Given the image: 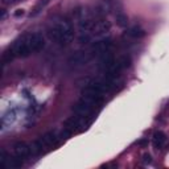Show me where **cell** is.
I'll use <instances>...</instances> for the list:
<instances>
[{"label":"cell","mask_w":169,"mask_h":169,"mask_svg":"<svg viewBox=\"0 0 169 169\" xmlns=\"http://www.w3.org/2000/svg\"><path fill=\"white\" fill-rule=\"evenodd\" d=\"M13 153L19 157H26L32 153V148L29 144H26L25 141H17L13 144Z\"/></svg>","instance_id":"10"},{"label":"cell","mask_w":169,"mask_h":169,"mask_svg":"<svg viewBox=\"0 0 169 169\" xmlns=\"http://www.w3.org/2000/svg\"><path fill=\"white\" fill-rule=\"evenodd\" d=\"M111 48H112L111 38H106L105 37V38H99L98 41H95V42L89 48V52L91 53L93 57H95V56H102L103 53L111 50Z\"/></svg>","instance_id":"5"},{"label":"cell","mask_w":169,"mask_h":169,"mask_svg":"<svg viewBox=\"0 0 169 169\" xmlns=\"http://www.w3.org/2000/svg\"><path fill=\"white\" fill-rule=\"evenodd\" d=\"M91 40H93V36L90 33H87V32H79V34H78L79 44H89V42H91Z\"/></svg>","instance_id":"15"},{"label":"cell","mask_w":169,"mask_h":169,"mask_svg":"<svg viewBox=\"0 0 169 169\" xmlns=\"http://www.w3.org/2000/svg\"><path fill=\"white\" fill-rule=\"evenodd\" d=\"M49 36L56 42L66 45V44L72 42V40L74 38V26L69 20L61 19L56 21L49 29Z\"/></svg>","instance_id":"1"},{"label":"cell","mask_w":169,"mask_h":169,"mask_svg":"<svg viewBox=\"0 0 169 169\" xmlns=\"http://www.w3.org/2000/svg\"><path fill=\"white\" fill-rule=\"evenodd\" d=\"M91 58H93V56L89 52V49L87 50H78V52H75L74 54L70 56L69 60H67V64H69L70 66L79 67V66L86 65Z\"/></svg>","instance_id":"4"},{"label":"cell","mask_w":169,"mask_h":169,"mask_svg":"<svg viewBox=\"0 0 169 169\" xmlns=\"http://www.w3.org/2000/svg\"><path fill=\"white\" fill-rule=\"evenodd\" d=\"M11 50L13 52L15 57H28L32 53L31 48V41H29V33L23 34L21 37H19L16 41L13 42V45L11 46Z\"/></svg>","instance_id":"2"},{"label":"cell","mask_w":169,"mask_h":169,"mask_svg":"<svg viewBox=\"0 0 169 169\" xmlns=\"http://www.w3.org/2000/svg\"><path fill=\"white\" fill-rule=\"evenodd\" d=\"M165 141H167V135H165L162 131H156L153 133V139H152V144L153 147L160 149V148L164 147Z\"/></svg>","instance_id":"11"},{"label":"cell","mask_w":169,"mask_h":169,"mask_svg":"<svg viewBox=\"0 0 169 169\" xmlns=\"http://www.w3.org/2000/svg\"><path fill=\"white\" fill-rule=\"evenodd\" d=\"M138 144H140V145H145V144H147V140H140V141H138Z\"/></svg>","instance_id":"20"},{"label":"cell","mask_w":169,"mask_h":169,"mask_svg":"<svg viewBox=\"0 0 169 169\" xmlns=\"http://www.w3.org/2000/svg\"><path fill=\"white\" fill-rule=\"evenodd\" d=\"M81 100L91 105L93 107L100 105L103 100V94H100L99 91H97L95 89L90 87V86H86L82 91V97H81Z\"/></svg>","instance_id":"3"},{"label":"cell","mask_w":169,"mask_h":169,"mask_svg":"<svg viewBox=\"0 0 169 169\" xmlns=\"http://www.w3.org/2000/svg\"><path fill=\"white\" fill-rule=\"evenodd\" d=\"M93 106L89 105V103L83 102V100H79L78 103L73 106V111L75 115H79V116H90L91 112H93Z\"/></svg>","instance_id":"9"},{"label":"cell","mask_w":169,"mask_h":169,"mask_svg":"<svg viewBox=\"0 0 169 169\" xmlns=\"http://www.w3.org/2000/svg\"><path fill=\"white\" fill-rule=\"evenodd\" d=\"M7 159H8V155H7V152H5V149H0V164H1L3 167H4Z\"/></svg>","instance_id":"17"},{"label":"cell","mask_w":169,"mask_h":169,"mask_svg":"<svg viewBox=\"0 0 169 169\" xmlns=\"http://www.w3.org/2000/svg\"><path fill=\"white\" fill-rule=\"evenodd\" d=\"M23 164H24V162H23L21 157L16 156V155H15V157H10V156H8L7 161H5V164H4V168L17 169V168H21Z\"/></svg>","instance_id":"12"},{"label":"cell","mask_w":169,"mask_h":169,"mask_svg":"<svg viewBox=\"0 0 169 169\" xmlns=\"http://www.w3.org/2000/svg\"><path fill=\"white\" fill-rule=\"evenodd\" d=\"M141 161H143V164H151V162H152V157H151L149 153H144Z\"/></svg>","instance_id":"18"},{"label":"cell","mask_w":169,"mask_h":169,"mask_svg":"<svg viewBox=\"0 0 169 169\" xmlns=\"http://www.w3.org/2000/svg\"><path fill=\"white\" fill-rule=\"evenodd\" d=\"M29 41H31V48L33 53H37L44 49L45 46V38L41 33H29Z\"/></svg>","instance_id":"7"},{"label":"cell","mask_w":169,"mask_h":169,"mask_svg":"<svg viewBox=\"0 0 169 169\" xmlns=\"http://www.w3.org/2000/svg\"><path fill=\"white\" fill-rule=\"evenodd\" d=\"M110 29H111V25H110L107 20H95V23H94L93 28L90 31V34L93 36V38L94 37L105 38L106 34L110 32Z\"/></svg>","instance_id":"6"},{"label":"cell","mask_w":169,"mask_h":169,"mask_svg":"<svg viewBox=\"0 0 169 169\" xmlns=\"http://www.w3.org/2000/svg\"><path fill=\"white\" fill-rule=\"evenodd\" d=\"M23 15H24V11H23V10H17V12H15V16H16V17L23 16Z\"/></svg>","instance_id":"19"},{"label":"cell","mask_w":169,"mask_h":169,"mask_svg":"<svg viewBox=\"0 0 169 169\" xmlns=\"http://www.w3.org/2000/svg\"><path fill=\"white\" fill-rule=\"evenodd\" d=\"M127 34L132 38H141L145 36V32L140 26H132V28H129L128 31H127Z\"/></svg>","instance_id":"13"},{"label":"cell","mask_w":169,"mask_h":169,"mask_svg":"<svg viewBox=\"0 0 169 169\" xmlns=\"http://www.w3.org/2000/svg\"><path fill=\"white\" fill-rule=\"evenodd\" d=\"M114 64H115V58H114V54L111 53V50H108V52L103 53L102 56H99L98 67L102 70V73L106 72L107 69H110V67H111Z\"/></svg>","instance_id":"8"},{"label":"cell","mask_w":169,"mask_h":169,"mask_svg":"<svg viewBox=\"0 0 169 169\" xmlns=\"http://www.w3.org/2000/svg\"><path fill=\"white\" fill-rule=\"evenodd\" d=\"M115 19H116V24L119 26H121V28L127 26V24H128V17H127V15H124L123 12H118L115 15Z\"/></svg>","instance_id":"14"},{"label":"cell","mask_w":169,"mask_h":169,"mask_svg":"<svg viewBox=\"0 0 169 169\" xmlns=\"http://www.w3.org/2000/svg\"><path fill=\"white\" fill-rule=\"evenodd\" d=\"M118 65L120 66V69H127V67L131 66V58L128 57V56H123V57H120L119 60H118Z\"/></svg>","instance_id":"16"}]
</instances>
